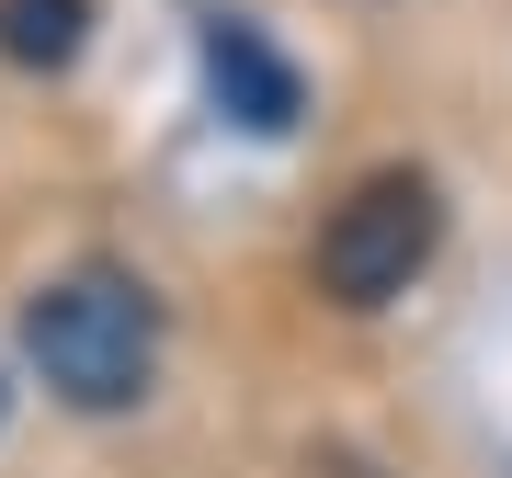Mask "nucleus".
<instances>
[{
    "label": "nucleus",
    "instance_id": "obj_1",
    "mask_svg": "<svg viewBox=\"0 0 512 478\" xmlns=\"http://www.w3.org/2000/svg\"><path fill=\"white\" fill-rule=\"evenodd\" d=\"M23 353L46 365V387L69 410H126L148 399V376H160V308L126 285V274H57L35 308H23Z\"/></svg>",
    "mask_w": 512,
    "mask_h": 478
},
{
    "label": "nucleus",
    "instance_id": "obj_2",
    "mask_svg": "<svg viewBox=\"0 0 512 478\" xmlns=\"http://www.w3.org/2000/svg\"><path fill=\"white\" fill-rule=\"evenodd\" d=\"M444 239V194L421 183V171H376V183H353L330 205L319 228V296L330 308H387V296H410V274L433 262Z\"/></svg>",
    "mask_w": 512,
    "mask_h": 478
},
{
    "label": "nucleus",
    "instance_id": "obj_3",
    "mask_svg": "<svg viewBox=\"0 0 512 478\" xmlns=\"http://www.w3.org/2000/svg\"><path fill=\"white\" fill-rule=\"evenodd\" d=\"M205 80H217V103H228V114H239L251 137H285L296 114H308L296 69H285V57L251 35V23H217V35H205Z\"/></svg>",
    "mask_w": 512,
    "mask_h": 478
},
{
    "label": "nucleus",
    "instance_id": "obj_4",
    "mask_svg": "<svg viewBox=\"0 0 512 478\" xmlns=\"http://www.w3.org/2000/svg\"><path fill=\"white\" fill-rule=\"evenodd\" d=\"M80 35H92V0H0V57L23 69H69Z\"/></svg>",
    "mask_w": 512,
    "mask_h": 478
}]
</instances>
